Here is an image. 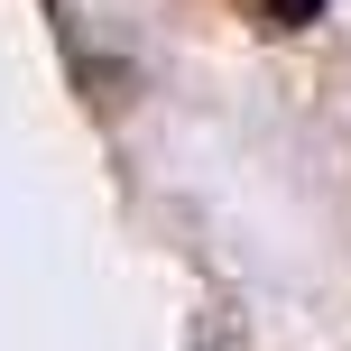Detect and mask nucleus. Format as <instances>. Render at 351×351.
Returning a JSON list of instances; mask_svg holds the SVG:
<instances>
[{
	"instance_id": "f257e3e1",
	"label": "nucleus",
	"mask_w": 351,
	"mask_h": 351,
	"mask_svg": "<svg viewBox=\"0 0 351 351\" xmlns=\"http://www.w3.org/2000/svg\"><path fill=\"white\" fill-rule=\"evenodd\" d=\"M241 19H250V28H268V37H296V28H315V19H324V0H241Z\"/></svg>"
}]
</instances>
